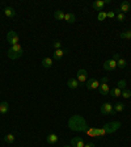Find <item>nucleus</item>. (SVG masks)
I'll use <instances>...</instances> for the list:
<instances>
[{"instance_id": "1", "label": "nucleus", "mask_w": 131, "mask_h": 147, "mask_svg": "<svg viewBox=\"0 0 131 147\" xmlns=\"http://www.w3.org/2000/svg\"><path fill=\"white\" fill-rule=\"evenodd\" d=\"M68 126H70L71 130H73V131H83L85 133L87 131V122L85 119L83 118L81 116H73L70 118V121H68Z\"/></svg>"}, {"instance_id": "2", "label": "nucleus", "mask_w": 131, "mask_h": 147, "mask_svg": "<svg viewBox=\"0 0 131 147\" xmlns=\"http://www.w3.org/2000/svg\"><path fill=\"white\" fill-rule=\"evenodd\" d=\"M24 54V49L20 43L11 46V49L8 50V58L9 59H18L21 55Z\"/></svg>"}, {"instance_id": "3", "label": "nucleus", "mask_w": 131, "mask_h": 147, "mask_svg": "<svg viewBox=\"0 0 131 147\" xmlns=\"http://www.w3.org/2000/svg\"><path fill=\"white\" fill-rule=\"evenodd\" d=\"M102 127L105 129L106 134H112V133H114L116 130H118V129L121 127V122H110V123L104 125Z\"/></svg>"}, {"instance_id": "4", "label": "nucleus", "mask_w": 131, "mask_h": 147, "mask_svg": "<svg viewBox=\"0 0 131 147\" xmlns=\"http://www.w3.org/2000/svg\"><path fill=\"white\" fill-rule=\"evenodd\" d=\"M7 41H8L11 45H17L18 41H20V37H18V34L16 33L15 30H11L8 32V34H7Z\"/></svg>"}, {"instance_id": "5", "label": "nucleus", "mask_w": 131, "mask_h": 147, "mask_svg": "<svg viewBox=\"0 0 131 147\" xmlns=\"http://www.w3.org/2000/svg\"><path fill=\"white\" fill-rule=\"evenodd\" d=\"M110 3V0H96V1H93L92 3V7H93V9H96V11H102L104 9V7L106 5V4Z\"/></svg>"}, {"instance_id": "6", "label": "nucleus", "mask_w": 131, "mask_h": 147, "mask_svg": "<svg viewBox=\"0 0 131 147\" xmlns=\"http://www.w3.org/2000/svg\"><path fill=\"white\" fill-rule=\"evenodd\" d=\"M101 113L107 116V114H114V109H113V105L110 102H104L101 105Z\"/></svg>"}, {"instance_id": "7", "label": "nucleus", "mask_w": 131, "mask_h": 147, "mask_svg": "<svg viewBox=\"0 0 131 147\" xmlns=\"http://www.w3.org/2000/svg\"><path fill=\"white\" fill-rule=\"evenodd\" d=\"M87 75H88V74H87V70H79L77 71V74H76V79H77V82L80 83V84H85L87 83Z\"/></svg>"}, {"instance_id": "8", "label": "nucleus", "mask_w": 131, "mask_h": 147, "mask_svg": "<svg viewBox=\"0 0 131 147\" xmlns=\"http://www.w3.org/2000/svg\"><path fill=\"white\" fill-rule=\"evenodd\" d=\"M87 89H97L98 87H100V83H98L97 79H95V78H91V79L87 80V84H85Z\"/></svg>"}, {"instance_id": "9", "label": "nucleus", "mask_w": 131, "mask_h": 147, "mask_svg": "<svg viewBox=\"0 0 131 147\" xmlns=\"http://www.w3.org/2000/svg\"><path fill=\"white\" fill-rule=\"evenodd\" d=\"M117 68V62L113 59H107L104 63V70L105 71H114Z\"/></svg>"}, {"instance_id": "10", "label": "nucleus", "mask_w": 131, "mask_h": 147, "mask_svg": "<svg viewBox=\"0 0 131 147\" xmlns=\"http://www.w3.org/2000/svg\"><path fill=\"white\" fill-rule=\"evenodd\" d=\"M66 54H67V50L62 47V49L55 50V51H54V54H52V59H54V61H60V59L63 58Z\"/></svg>"}, {"instance_id": "11", "label": "nucleus", "mask_w": 131, "mask_h": 147, "mask_svg": "<svg viewBox=\"0 0 131 147\" xmlns=\"http://www.w3.org/2000/svg\"><path fill=\"white\" fill-rule=\"evenodd\" d=\"M71 146L72 147H84L85 146V142L83 141L81 137H75L71 139Z\"/></svg>"}, {"instance_id": "12", "label": "nucleus", "mask_w": 131, "mask_h": 147, "mask_svg": "<svg viewBox=\"0 0 131 147\" xmlns=\"http://www.w3.org/2000/svg\"><path fill=\"white\" fill-rule=\"evenodd\" d=\"M98 91H100V93L102 96H107L110 93V87L107 83H101L100 87H98Z\"/></svg>"}, {"instance_id": "13", "label": "nucleus", "mask_w": 131, "mask_h": 147, "mask_svg": "<svg viewBox=\"0 0 131 147\" xmlns=\"http://www.w3.org/2000/svg\"><path fill=\"white\" fill-rule=\"evenodd\" d=\"M79 86H80V83L77 82L76 78H71V79H68V80H67V87H68V88H71V89H76Z\"/></svg>"}, {"instance_id": "14", "label": "nucleus", "mask_w": 131, "mask_h": 147, "mask_svg": "<svg viewBox=\"0 0 131 147\" xmlns=\"http://www.w3.org/2000/svg\"><path fill=\"white\" fill-rule=\"evenodd\" d=\"M130 9H131V4L128 3V1H122L121 5H119V11H121V13H123V15L130 12Z\"/></svg>"}, {"instance_id": "15", "label": "nucleus", "mask_w": 131, "mask_h": 147, "mask_svg": "<svg viewBox=\"0 0 131 147\" xmlns=\"http://www.w3.org/2000/svg\"><path fill=\"white\" fill-rule=\"evenodd\" d=\"M87 135L89 137H93V138H100V134H98V129L97 127H89L87 129Z\"/></svg>"}, {"instance_id": "16", "label": "nucleus", "mask_w": 131, "mask_h": 147, "mask_svg": "<svg viewBox=\"0 0 131 147\" xmlns=\"http://www.w3.org/2000/svg\"><path fill=\"white\" fill-rule=\"evenodd\" d=\"M4 15L9 18H13L16 16V11L12 8V7H5V8H4Z\"/></svg>"}, {"instance_id": "17", "label": "nucleus", "mask_w": 131, "mask_h": 147, "mask_svg": "<svg viewBox=\"0 0 131 147\" xmlns=\"http://www.w3.org/2000/svg\"><path fill=\"white\" fill-rule=\"evenodd\" d=\"M9 110V104L7 101H1L0 102V114H7Z\"/></svg>"}, {"instance_id": "18", "label": "nucleus", "mask_w": 131, "mask_h": 147, "mask_svg": "<svg viewBox=\"0 0 131 147\" xmlns=\"http://www.w3.org/2000/svg\"><path fill=\"white\" fill-rule=\"evenodd\" d=\"M46 141H47L49 144H55L56 142H58V135L56 134H49L47 137H46Z\"/></svg>"}, {"instance_id": "19", "label": "nucleus", "mask_w": 131, "mask_h": 147, "mask_svg": "<svg viewBox=\"0 0 131 147\" xmlns=\"http://www.w3.org/2000/svg\"><path fill=\"white\" fill-rule=\"evenodd\" d=\"M110 96L114 98L119 97V96H122V89L118 88V87H116V88H113L112 91H110Z\"/></svg>"}, {"instance_id": "20", "label": "nucleus", "mask_w": 131, "mask_h": 147, "mask_svg": "<svg viewBox=\"0 0 131 147\" xmlns=\"http://www.w3.org/2000/svg\"><path fill=\"white\" fill-rule=\"evenodd\" d=\"M52 63H54V59L52 58H43L42 59V67H45V68H50L52 66Z\"/></svg>"}, {"instance_id": "21", "label": "nucleus", "mask_w": 131, "mask_h": 147, "mask_svg": "<svg viewBox=\"0 0 131 147\" xmlns=\"http://www.w3.org/2000/svg\"><path fill=\"white\" fill-rule=\"evenodd\" d=\"M64 20H66L68 24H73V22L76 21V16L73 15V13H66V15H64Z\"/></svg>"}, {"instance_id": "22", "label": "nucleus", "mask_w": 131, "mask_h": 147, "mask_svg": "<svg viewBox=\"0 0 131 147\" xmlns=\"http://www.w3.org/2000/svg\"><path fill=\"white\" fill-rule=\"evenodd\" d=\"M113 109H114V113L122 112V110L125 109V104H123V102H117V104L113 105Z\"/></svg>"}, {"instance_id": "23", "label": "nucleus", "mask_w": 131, "mask_h": 147, "mask_svg": "<svg viewBox=\"0 0 131 147\" xmlns=\"http://www.w3.org/2000/svg\"><path fill=\"white\" fill-rule=\"evenodd\" d=\"M54 17L56 18V20H59V21L64 20V13H63V11H60V9L55 11V12H54Z\"/></svg>"}, {"instance_id": "24", "label": "nucleus", "mask_w": 131, "mask_h": 147, "mask_svg": "<svg viewBox=\"0 0 131 147\" xmlns=\"http://www.w3.org/2000/svg\"><path fill=\"white\" fill-rule=\"evenodd\" d=\"M119 38H122V40H131V30L122 32L119 34Z\"/></svg>"}, {"instance_id": "25", "label": "nucleus", "mask_w": 131, "mask_h": 147, "mask_svg": "<svg viewBox=\"0 0 131 147\" xmlns=\"http://www.w3.org/2000/svg\"><path fill=\"white\" fill-rule=\"evenodd\" d=\"M15 139H16V137L13 134H7L5 137H4V141H5L7 143H13Z\"/></svg>"}, {"instance_id": "26", "label": "nucleus", "mask_w": 131, "mask_h": 147, "mask_svg": "<svg viewBox=\"0 0 131 147\" xmlns=\"http://www.w3.org/2000/svg\"><path fill=\"white\" fill-rule=\"evenodd\" d=\"M126 64H127V62H126V59H123V58H121V59L117 61V67L118 68H125Z\"/></svg>"}, {"instance_id": "27", "label": "nucleus", "mask_w": 131, "mask_h": 147, "mask_svg": "<svg viewBox=\"0 0 131 147\" xmlns=\"http://www.w3.org/2000/svg\"><path fill=\"white\" fill-rule=\"evenodd\" d=\"M122 97L123 98H130L131 97V91L130 89H127V88L122 89Z\"/></svg>"}, {"instance_id": "28", "label": "nucleus", "mask_w": 131, "mask_h": 147, "mask_svg": "<svg viewBox=\"0 0 131 147\" xmlns=\"http://www.w3.org/2000/svg\"><path fill=\"white\" fill-rule=\"evenodd\" d=\"M105 18H106V12H104V11L98 12V16H97V20H98V21H104Z\"/></svg>"}, {"instance_id": "29", "label": "nucleus", "mask_w": 131, "mask_h": 147, "mask_svg": "<svg viewBox=\"0 0 131 147\" xmlns=\"http://www.w3.org/2000/svg\"><path fill=\"white\" fill-rule=\"evenodd\" d=\"M52 47H54V50H59V49H62V42L60 41H54L52 42Z\"/></svg>"}, {"instance_id": "30", "label": "nucleus", "mask_w": 131, "mask_h": 147, "mask_svg": "<svg viewBox=\"0 0 131 147\" xmlns=\"http://www.w3.org/2000/svg\"><path fill=\"white\" fill-rule=\"evenodd\" d=\"M116 18L118 20V21H125V15L121 13V12H118V13H116Z\"/></svg>"}, {"instance_id": "31", "label": "nucleus", "mask_w": 131, "mask_h": 147, "mask_svg": "<svg viewBox=\"0 0 131 147\" xmlns=\"http://www.w3.org/2000/svg\"><path fill=\"white\" fill-rule=\"evenodd\" d=\"M118 88H121V89H125L126 88V80H119L118 82Z\"/></svg>"}, {"instance_id": "32", "label": "nucleus", "mask_w": 131, "mask_h": 147, "mask_svg": "<svg viewBox=\"0 0 131 147\" xmlns=\"http://www.w3.org/2000/svg\"><path fill=\"white\" fill-rule=\"evenodd\" d=\"M98 134H100V138H102L105 134H106V131H105V129L104 127H100L98 129Z\"/></svg>"}, {"instance_id": "33", "label": "nucleus", "mask_w": 131, "mask_h": 147, "mask_svg": "<svg viewBox=\"0 0 131 147\" xmlns=\"http://www.w3.org/2000/svg\"><path fill=\"white\" fill-rule=\"evenodd\" d=\"M106 17L114 18V17H116V12H113V11H110V12H106Z\"/></svg>"}, {"instance_id": "34", "label": "nucleus", "mask_w": 131, "mask_h": 147, "mask_svg": "<svg viewBox=\"0 0 131 147\" xmlns=\"http://www.w3.org/2000/svg\"><path fill=\"white\" fill-rule=\"evenodd\" d=\"M112 59L117 62V61H118V59H121V55H119L118 53H116V54H113V58H112Z\"/></svg>"}, {"instance_id": "35", "label": "nucleus", "mask_w": 131, "mask_h": 147, "mask_svg": "<svg viewBox=\"0 0 131 147\" xmlns=\"http://www.w3.org/2000/svg\"><path fill=\"white\" fill-rule=\"evenodd\" d=\"M84 147H96L95 143H92V142H89V143H85V146Z\"/></svg>"}, {"instance_id": "36", "label": "nucleus", "mask_w": 131, "mask_h": 147, "mask_svg": "<svg viewBox=\"0 0 131 147\" xmlns=\"http://www.w3.org/2000/svg\"><path fill=\"white\" fill-rule=\"evenodd\" d=\"M101 83H109V79H107L106 76H104L102 79H101Z\"/></svg>"}, {"instance_id": "37", "label": "nucleus", "mask_w": 131, "mask_h": 147, "mask_svg": "<svg viewBox=\"0 0 131 147\" xmlns=\"http://www.w3.org/2000/svg\"><path fill=\"white\" fill-rule=\"evenodd\" d=\"M64 147H72V146H68V144H66V146H64Z\"/></svg>"}]
</instances>
